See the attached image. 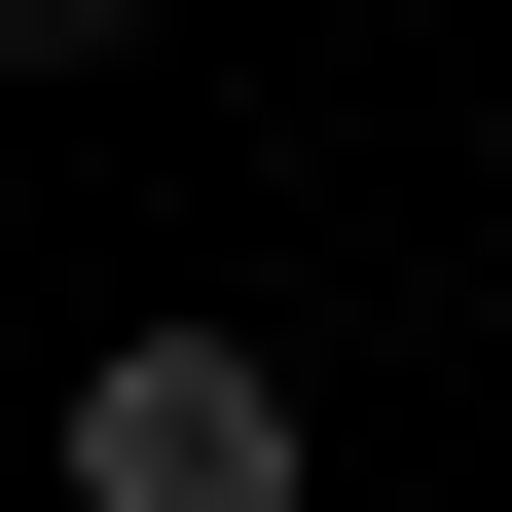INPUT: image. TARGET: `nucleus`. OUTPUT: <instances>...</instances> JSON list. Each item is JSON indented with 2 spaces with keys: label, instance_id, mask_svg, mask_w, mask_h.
<instances>
[{
  "label": "nucleus",
  "instance_id": "nucleus-1",
  "mask_svg": "<svg viewBox=\"0 0 512 512\" xmlns=\"http://www.w3.org/2000/svg\"><path fill=\"white\" fill-rule=\"evenodd\" d=\"M74 512H330V439H293L256 330H110L74 366Z\"/></svg>",
  "mask_w": 512,
  "mask_h": 512
},
{
  "label": "nucleus",
  "instance_id": "nucleus-2",
  "mask_svg": "<svg viewBox=\"0 0 512 512\" xmlns=\"http://www.w3.org/2000/svg\"><path fill=\"white\" fill-rule=\"evenodd\" d=\"M74 37H147V0H0V74H74Z\"/></svg>",
  "mask_w": 512,
  "mask_h": 512
}]
</instances>
